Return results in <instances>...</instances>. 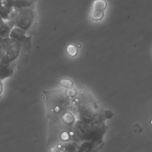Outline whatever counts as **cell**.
Returning <instances> with one entry per match:
<instances>
[{"mask_svg": "<svg viewBox=\"0 0 152 152\" xmlns=\"http://www.w3.org/2000/svg\"><path fill=\"white\" fill-rule=\"evenodd\" d=\"M70 86L46 92L49 142H59L60 148L70 143V147H84L88 138H96L101 124L99 107L88 93Z\"/></svg>", "mask_w": 152, "mask_h": 152, "instance_id": "6da1fadb", "label": "cell"}, {"mask_svg": "<svg viewBox=\"0 0 152 152\" xmlns=\"http://www.w3.org/2000/svg\"><path fill=\"white\" fill-rule=\"evenodd\" d=\"M20 50V43L18 40L0 36V96L3 89L1 80L12 74L15 61Z\"/></svg>", "mask_w": 152, "mask_h": 152, "instance_id": "7a4b0ae2", "label": "cell"}, {"mask_svg": "<svg viewBox=\"0 0 152 152\" xmlns=\"http://www.w3.org/2000/svg\"><path fill=\"white\" fill-rule=\"evenodd\" d=\"M35 17V12L31 7L20 9L14 20L15 26L26 31L32 26Z\"/></svg>", "mask_w": 152, "mask_h": 152, "instance_id": "3957f363", "label": "cell"}, {"mask_svg": "<svg viewBox=\"0 0 152 152\" xmlns=\"http://www.w3.org/2000/svg\"><path fill=\"white\" fill-rule=\"evenodd\" d=\"M107 8L105 0H96L93 4V9L90 14V18L95 21L101 20L104 15V11Z\"/></svg>", "mask_w": 152, "mask_h": 152, "instance_id": "277c9868", "label": "cell"}, {"mask_svg": "<svg viewBox=\"0 0 152 152\" xmlns=\"http://www.w3.org/2000/svg\"><path fill=\"white\" fill-rule=\"evenodd\" d=\"M6 6L10 10H18L25 8L31 7L34 3V0H4Z\"/></svg>", "mask_w": 152, "mask_h": 152, "instance_id": "5b68a950", "label": "cell"}, {"mask_svg": "<svg viewBox=\"0 0 152 152\" xmlns=\"http://www.w3.org/2000/svg\"><path fill=\"white\" fill-rule=\"evenodd\" d=\"M4 19L0 15V36L8 37L12 28L15 26L14 20L4 21Z\"/></svg>", "mask_w": 152, "mask_h": 152, "instance_id": "8992f818", "label": "cell"}, {"mask_svg": "<svg viewBox=\"0 0 152 152\" xmlns=\"http://www.w3.org/2000/svg\"><path fill=\"white\" fill-rule=\"evenodd\" d=\"M12 12V11L6 6L4 1L0 0V15L5 20H9L10 18V14Z\"/></svg>", "mask_w": 152, "mask_h": 152, "instance_id": "52a82bcc", "label": "cell"}, {"mask_svg": "<svg viewBox=\"0 0 152 152\" xmlns=\"http://www.w3.org/2000/svg\"><path fill=\"white\" fill-rule=\"evenodd\" d=\"M66 50H67L68 55L71 56H75L77 54V52H78L77 48L72 44L69 45L68 46Z\"/></svg>", "mask_w": 152, "mask_h": 152, "instance_id": "ba28073f", "label": "cell"}]
</instances>
